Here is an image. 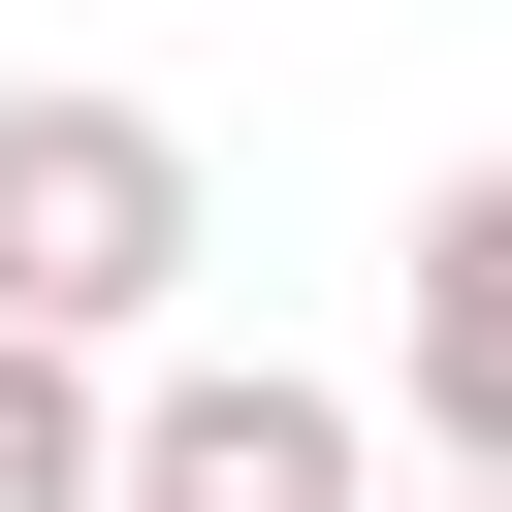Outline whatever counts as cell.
<instances>
[{
	"instance_id": "2",
	"label": "cell",
	"mask_w": 512,
	"mask_h": 512,
	"mask_svg": "<svg viewBox=\"0 0 512 512\" xmlns=\"http://www.w3.org/2000/svg\"><path fill=\"white\" fill-rule=\"evenodd\" d=\"M128 512H384V416L288 352H192V384H128Z\"/></svg>"
},
{
	"instance_id": "1",
	"label": "cell",
	"mask_w": 512,
	"mask_h": 512,
	"mask_svg": "<svg viewBox=\"0 0 512 512\" xmlns=\"http://www.w3.org/2000/svg\"><path fill=\"white\" fill-rule=\"evenodd\" d=\"M192 288V128L160 96H0V320L32 352H128Z\"/></svg>"
},
{
	"instance_id": "3",
	"label": "cell",
	"mask_w": 512,
	"mask_h": 512,
	"mask_svg": "<svg viewBox=\"0 0 512 512\" xmlns=\"http://www.w3.org/2000/svg\"><path fill=\"white\" fill-rule=\"evenodd\" d=\"M384 384H416V448H448V480H512V160H448V192H416V320H384Z\"/></svg>"
},
{
	"instance_id": "4",
	"label": "cell",
	"mask_w": 512,
	"mask_h": 512,
	"mask_svg": "<svg viewBox=\"0 0 512 512\" xmlns=\"http://www.w3.org/2000/svg\"><path fill=\"white\" fill-rule=\"evenodd\" d=\"M0 512H128V384L0 320Z\"/></svg>"
},
{
	"instance_id": "5",
	"label": "cell",
	"mask_w": 512,
	"mask_h": 512,
	"mask_svg": "<svg viewBox=\"0 0 512 512\" xmlns=\"http://www.w3.org/2000/svg\"><path fill=\"white\" fill-rule=\"evenodd\" d=\"M416 512H512V480H416Z\"/></svg>"
}]
</instances>
